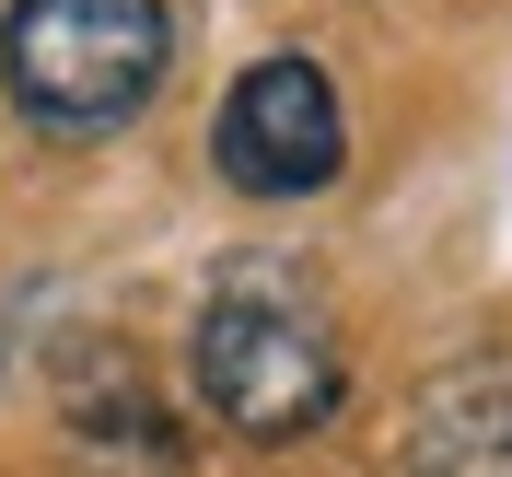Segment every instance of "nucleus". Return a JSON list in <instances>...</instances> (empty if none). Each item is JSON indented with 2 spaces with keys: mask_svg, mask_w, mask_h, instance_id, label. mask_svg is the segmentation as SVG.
<instances>
[{
  "mask_svg": "<svg viewBox=\"0 0 512 477\" xmlns=\"http://www.w3.org/2000/svg\"><path fill=\"white\" fill-rule=\"evenodd\" d=\"M187 373H198V408L222 431H245V443H303L350 396V361H338L326 315L291 280H256V268L210 291V315L187 338Z\"/></svg>",
  "mask_w": 512,
  "mask_h": 477,
  "instance_id": "1",
  "label": "nucleus"
},
{
  "mask_svg": "<svg viewBox=\"0 0 512 477\" xmlns=\"http://www.w3.org/2000/svg\"><path fill=\"white\" fill-rule=\"evenodd\" d=\"M175 70L163 0H12L0 12V82L35 128H128Z\"/></svg>",
  "mask_w": 512,
  "mask_h": 477,
  "instance_id": "2",
  "label": "nucleus"
},
{
  "mask_svg": "<svg viewBox=\"0 0 512 477\" xmlns=\"http://www.w3.org/2000/svg\"><path fill=\"white\" fill-rule=\"evenodd\" d=\"M350 163V117L315 59H256L222 105V175L245 198H315Z\"/></svg>",
  "mask_w": 512,
  "mask_h": 477,
  "instance_id": "3",
  "label": "nucleus"
},
{
  "mask_svg": "<svg viewBox=\"0 0 512 477\" xmlns=\"http://www.w3.org/2000/svg\"><path fill=\"white\" fill-rule=\"evenodd\" d=\"M408 477H512V384L501 373H443L408 431Z\"/></svg>",
  "mask_w": 512,
  "mask_h": 477,
  "instance_id": "4",
  "label": "nucleus"
}]
</instances>
